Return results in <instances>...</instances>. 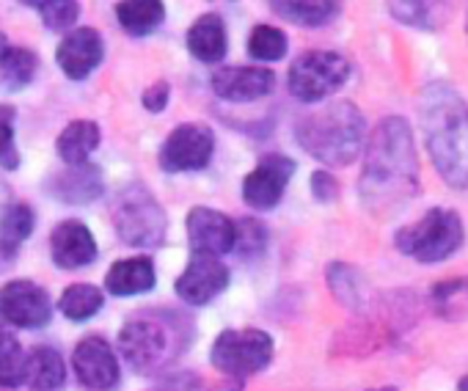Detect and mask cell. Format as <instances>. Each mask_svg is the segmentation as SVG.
<instances>
[{
  "label": "cell",
  "mask_w": 468,
  "mask_h": 391,
  "mask_svg": "<svg viewBox=\"0 0 468 391\" xmlns=\"http://www.w3.org/2000/svg\"><path fill=\"white\" fill-rule=\"evenodd\" d=\"M358 187L361 202L375 216H391L419 196V163L405 119L388 116L372 130Z\"/></svg>",
  "instance_id": "cell-1"
},
{
  "label": "cell",
  "mask_w": 468,
  "mask_h": 391,
  "mask_svg": "<svg viewBox=\"0 0 468 391\" xmlns=\"http://www.w3.org/2000/svg\"><path fill=\"white\" fill-rule=\"evenodd\" d=\"M421 127L438 176L454 187H468V105L446 83H430L421 94Z\"/></svg>",
  "instance_id": "cell-2"
},
{
  "label": "cell",
  "mask_w": 468,
  "mask_h": 391,
  "mask_svg": "<svg viewBox=\"0 0 468 391\" xmlns=\"http://www.w3.org/2000/svg\"><path fill=\"white\" fill-rule=\"evenodd\" d=\"M298 143L325 165H350L364 149L367 119L364 113L347 102H328L317 111L306 113L295 127Z\"/></svg>",
  "instance_id": "cell-3"
},
{
  "label": "cell",
  "mask_w": 468,
  "mask_h": 391,
  "mask_svg": "<svg viewBox=\"0 0 468 391\" xmlns=\"http://www.w3.org/2000/svg\"><path fill=\"white\" fill-rule=\"evenodd\" d=\"M179 322H165L163 314H138L133 320L124 322V328L119 331L116 347L124 355V361L141 372H157L163 366H168L179 350H182V339L179 336Z\"/></svg>",
  "instance_id": "cell-4"
},
{
  "label": "cell",
  "mask_w": 468,
  "mask_h": 391,
  "mask_svg": "<svg viewBox=\"0 0 468 391\" xmlns=\"http://www.w3.org/2000/svg\"><path fill=\"white\" fill-rule=\"evenodd\" d=\"M463 238H465V229H463L460 216L452 210L435 207V210H427L416 224L402 227L394 235V243L405 257L421 265H435V262L449 259L463 246Z\"/></svg>",
  "instance_id": "cell-5"
},
{
  "label": "cell",
  "mask_w": 468,
  "mask_h": 391,
  "mask_svg": "<svg viewBox=\"0 0 468 391\" xmlns=\"http://www.w3.org/2000/svg\"><path fill=\"white\" fill-rule=\"evenodd\" d=\"M113 213V229L127 246L138 248H154L165 240L168 218L160 202L144 185L124 187L111 207Z\"/></svg>",
  "instance_id": "cell-6"
},
{
  "label": "cell",
  "mask_w": 468,
  "mask_h": 391,
  "mask_svg": "<svg viewBox=\"0 0 468 391\" xmlns=\"http://www.w3.org/2000/svg\"><path fill=\"white\" fill-rule=\"evenodd\" d=\"M209 361L220 375L243 383L249 375L268 369L273 361V336L260 328H229L215 339Z\"/></svg>",
  "instance_id": "cell-7"
},
{
  "label": "cell",
  "mask_w": 468,
  "mask_h": 391,
  "mask_svg": "<svg viewBox=\"0 0 468 391\" xmlns=\"http://www.w3.org/2000/svg\"><path fill=\"white\" fill-rule=\"evenodd\" d=\"M350 78V61L334 50H309L290 67L287 86L301 102H323L336 94Z\"/></svg>",
  "instance_id": "cell-8"
},
{
  "label": "cell",
  "mask_w": 468,
  "mask_h": 391,
  "mask_svg": "<svg viewBox=\"0 0 468 391\" xmlns=\"http://www.w3.org/2000/svg\"><path fill=\"white\" fill-rule=\"evenodd\" d=\"M215 152V135L207 124H179L168 132L160 149V165L168 174L201 171Z\"/></svg>",
  "instance_id": "cell-9"
},
{
  "label": "cell",
  "mask_w": 468,
  "mask_h": 391,
  "mask_svg": "<svg viewBox=\"0 0 468 391\" xmlns=\"http://www.w3.org/2000/svg\"><path fill=\"white\" fill-rule=\"evenodd\" d=\"M0 317L17 328H45L53 317V303L45 287L28 279L9 281L0 292Z\"/></svg>",
  "instance_id": "cell-10"
},
{
  "label": "cell",
  "mask_w": 468,
  "mask_h": 391,
  "mask_svg": "<svg viewBox=\"0 0 468 391\" xmlns=\"http://www.w3.org/2000/svg\"><path fill=\"white\" fill-rule=\"evenodd\" d=\"M226 287H229V268L220 262V257H209V254H190L187 268L174 284L179 301L190 306H207Z\"/></svg>",
  "instance_id": "cell-11"
},
{
  "label": "cell",
  "mask_w": 468,
  "mask_h": 391,
  "mask_svg": "<svg viewBox=\"0 0 468 391\" xmlns=\"http://www.w3.org/2000/svg\"><path fill=\"white\" fill-rule=\"evenodd\" d=\"M295 174V160L287 154H268L243 179V202L254 210H271L282 202L287 182Z\"/></svg>",
  "instance_id": "cell-12"
},
{
  "label": "cell",
  "mask_w": 468,
  "mask_h": 391,
  "mask_svg": "<svg viewBox=\"0 0 468 391\" xmlns=\"http://www.w3.org/2000/svg\"><path fill=\"white\" fill-rule=\"evenodd\" d=\"M72 369L86 388L108 391L119 383V361L102 336H86L72 353Z\"/></svg>",
  "instance_id": "cell-13"
},
{
  "label": "cell",
  "mask_w": 468,
  "mask_h": 391,
  "mask_svg": "<svg viewBox=\"0 0 468 391\" xmlns=\"http://www.w3.org/2000/svg\"><path fill=\"white\" fill-rule=\"evenodd\" d=\"M276 75L265 67H223L212 75V91L226 102H254L273 91Z\"/></svg>",
  "instance_id": "cell-14"
},
{
  "label": "cell",
  "mask_w": 468,
  "mask_h": 391,
  "mask_svg": "<svg viewBox=\"0 0 468 391\" xmlns=\"http://www.w3.org/2000/svg\"><path fill=\"white\" fill-rule=\"evenodd\" d=\"M105 45L97 28H75L56 50V61L69 80H86L102 61Z\"/></svg>",
  "instance_id": "cell-15"
},
{
  "label": "cell",
  "mask_w": 468,
  "mask_h": 391,
  "mask_svg": "<svg viewBox=\"0 0 468 391\" xmlns=\"http://www.w3.org/2000/svg\"><path fill=\"white\" fill-rule=\"evenodd\" d=\"M187 240L193 254L223 257L234 246V221L212 207H193L187 216Z\"/></svg>",
  "instance_id": "cell-16"
},
{
  "label": "cell",
  "mask_w": 468,
  "mask_h": 391,
  "mask_svg": "<svg viewBox=\"0 0 468 391\" xmlns=\"http://www.w3.org/2000/svg\"><path fill=\"white\" fill-rule=\"evenodd\" d=\"M50 257L64 270L86 268L97 259V240L80 221H61L50 235Z\"/></svg>",
  "instance_id": "cell-17"
},
{
  "label": "cell",
  "mask_w": 468,
  "mask_h": 391,
  "mask_svg": "<svg viewBox=\"0 0 468 391\" xmlns=\"http://www.w3.org/2000/svg\"><path fill=\"white\" fill-rule=\"evenodd\" d=\"M48 190L53 199L64 202V205H89L94 199H100L105 182L97 165H67L64 171L53 174L48 179Z\"/></svg>",
  "instance_id": "cell-18"
},
{
  "label": "cell",
  "mask_w": 468,
  "mask_h": 391,
  "mask_svg": "<svg viewBox=\"0 0 468 391\" xmlns=\"http://www.w3.org/2000/svg\"><path fill=\"white\" fill-rule=\"evenodd\" d=\"M187 50L201 64H218V61H223V56L229 50V39H226L223 20L218 15H201L190 26V31H187Z\"/></svg>",
  "instance_id": "cell-19"
},
{
  "label": "cell",
  "mask_w": 468,
  "mask_h": 391,
  "mask_svg": "<svg viewBox=\"0 0 468 391\" xmlns=\"http://www.w3.org/2000/svg\"><path fill=\"white\" fill-rule=\"evenodd\" d=\"M105 287L111 295L127 298V295H144L154 287V265L149 257H135V259H122L116 262L108 276Z\"/></svg>",
  "instance_id": "cell-20"
},
{
  "label": "cell",
  "mask_w": 468,
  "mask_h": 391,
  "mask_svg": "<svg viewBox=\"0 0 468 391\" xmlns=\"http://www.w3.org/2000/svg\"><path fill=\"white\" fill-rule=\"evenodd\" d=\"M67 380V364L56 347H37L28 353L26 364V386L34 391H58Z\"/></svg>",
  "instance_id": "cell-21"
},
{
  "label": "cell",
  "mask_w": 468,
  "mask_h": 391,
  "mask_svg": "<svg viewBox=\"0 0 468 391\" xmlns=\"http://www.w3.org/2000/svg\"><path fill=\"white\" fill-rule=\"evenodd\" d=\"M100 146V127L97 122H89V119H78V122H69L58 141H56V149H58V157L67 163V165H83L89 163L91 152Z\"/></svg>",
  "instance_id": "cell-22"
},
{
  "label": "cell",
  "mask_w": 468,
  "mask_h": 391,
  "mask_svg": "<svg viewBox=\"0 0 468 391\" xmlns=\"http://www.w3.org/2000/svg\"><path fill=\"white\" fill-rule=\"evenodd\" d=\"M386 6L397 23L419 31H435L449 17L446 0H388Z\"/></svg>",
  "instance_id": "cell-23"
},
{
  "label": "cell",
  "mask_w": 468,
  "mask_h": 391,
  "mask_svg": "<svg viewBox=\"0 0 468 391\" xmlns=\"http://www.w3.org/2000/svg\"><path fill=\"white\" fill-rule=\"evenodd\" d=\"M119 26L133 37H146L157 31L165 20L163 0H119L116 4Z\"/></svg>",
  "instance_id": "cell-24"
},
{
  "label": "cell",
  "mask_w": 468,
  "mask_h": 391,
  "mask_svg": "<svg viewBox=\"0 0 468 391\" xmlns=\"http://www.w3.org/2000/svg\"><path fill=\"white\" fill-rule=\"evenodd\" d=\"M271 6L276 15L303 28H320L339 15V0H271Z\"/></svg>",
  "instance_id": "cell-25"
},
{
  "label": "cell",
  "mask_w": 468,
  "mask_h": 391,
  "mask_svg": "<svg viewBox=\"0 0 468 391\" xmlns=\"http://www.w3.org/2000/svg\"><path fill=\"white\" fill-rule=\"evenodd\" d=\"M34 210L23 202H15L0 216V254L6 259H15L23 248V243L34 232Z\"/></svg>",
  "instance_id": "cell-26"
},
{
  "label": "cell",
  "mask_w": 468,
  "mask_h": 391,
  "mask_svg": "<svg viewBox=\"0 0 468 391\" xmlns=\"http://www.w3.org/2000/svg\"><path fill=\"white\" fill-rule=\"evenodd\" d=\"M430 303L443 320H463L468 314V279H443L430 290Z\"/></svg>",
  "instance_id": "cell-27"
},
{
  "label": "cell",
  "mask_w": 468,
  "mask_h": 391,
  "mask_svg": "<svg viewBox=\"0 0 468 391\" xmlns=\"http://www.w3.org/2000/svg\"><path fill=\"white\" fill-rule=\"evenodd\" d=\"M26 364L28 353L23 342L9 331H0V388H20L26 383Z\"/></svg>",
  "instance_id": "cell-28"
},
{
  "label": "cell",
  "mask_w": 468,
  "mask_h": 391,
  "mask_svg": "<svg viewBox=\"0 0 468 391\" xmlns=\"http://www.w3.org/2000/svg\"><path fill=\"white\" fill-rule=\"evenodd\" d=\"M39 69V58L28 48H6L0 53V75H4L9 89H23L34 80Z\"/></svg>",
  "instance_id": "cell-29"
},
{
  "label": "cell",
  "mask_w": 468,
  "mask_h": 391,
  "mask_svg": "<svg viewBox=\"0 0 468 391\" xmlns=\"http://www.w3.org/2000/svg\"><path fill=\"white\" fill-rule=\"evenodd\" d=\"M102 303H105V298L94 284H72L69 290H64V295L58 301L64 317H69L75 322L91 320L102 309Z\"/></svg>",
  "instance_id": "cell-30"
},
{
  "label": "cell",
  "mask_w": 468,
  "mask_h": 391,
  "mask_svg": "<svg viewBox=\"0 0 468 391\" xmlns=\"http://www.w3.org/2000/svg\"><path fill=\"white\" fill-rule=\"evenodd\" d=\"M328 287L331 292L336 295V301L342 306H350V309H358L364 301H361V273L353 268V265H345V262H334L328 265Z\"/></svg>",
  "instance_id": "cell-31"
},
{
  "label": "cell",
  "mask_w": 468,
  "mask_h": 391,
  "mask_svg": "<svg viewBox=\"0 0 468 391\" xmlns=\"http://www.w3.org/2000/svg\"><path fill=\"white\" fill-rule=\"evenodd\" d=\"M249 53L257 61H282L287 56V37L273 26H257L249 37Z\"/></svg>",
  "instance_id": "cell-32"
},
{
  "label": "cell",
  "mask_w": 468,
  "mask_h": 391,
  "mask_svg": "<svg viewBox=\"0 0 468 391\" xmlns=\"http://www.w3.org/2000/svg\"><path fill=\"white\" fill-rule=\"evenodd\" d=\"M268 246V229L257 218H243L234 224V246L231 251H238L240 257H260Z\"/></svg>",
  "instance_id": "cell-33"
},
{
  "label": "cell",
  "mask_w": 468,
  "mask_h": 391,
  "mask_svg": "<svg viewBox=\"0 0 468 391\" xmlns=\"http://www.w3.org/2000/svg\"><path fill=\"white\" fill-rule=\"evenodd\" d=\"M15 116L17 111L12 105H0V165L6 171H17L20 152L15 143Z\"/></svg>",
  "instance_id": "cell-34"
},
{
  "label": "cell",
  "mask_w": 468,
  "mask_h": 391,
  "mask_svg": "<svg viewBox=\"0 0 468 391\" xmlns=\"http://www.w3.org/2000/svg\"><path fill=\"white\" fill-rule=\"evenodd\" d=\"M42 12V23L50 31H69L78 17H80V4L78 0H45Z\"/></svg>",
  "instance_id": "cell-35"
},
{
  "label": "cell",
  "mask_w": 468,
  "mask_h": 391,
  "mask_svg": "<svg viewBox=\"0 0 468 391\" xmlns=\"http://www.w3.org/2000/svg\"><path fill=\"white\" fill-rule=\"evenodd\" d=\"M312 193L317 202H334L339 196V182L328 171H314L312 174Z\"/></svg>",
  "instance_id": "cell-36"
},
{
  "label": "cell",
  "mask_w": 468,
  "mask_h": 391,
  "mask_svg": "<svg viewBox=\"0 0 468 391\" xmlns=\"http://www.w3.org/2000/svg\"><path fill=\"white\" fill-rule=\"evenodd\" d=\"M168 94H171L168 83H165V80H157V83H152V86L144 91L141 102H144V108H146L149 113H160V111H165V105H168Z\"/></svg>",
  "instance_id": "cell-37"
},
{
  "label": "cell",
  "mask_w": 468,
  "mask_h": 391,
  "mask_svg": "<svg viewBox=\"0 0 468 391\" xmlns=\"http://www.w3.org/2000/svg\"><path fill=\"white\" fill-rule=\"evenodd\" d=\"M152 391H201V380L190 372H179V375H168Z\"/></svg>",
  "instance_id": "cell-38"
},
{
  "label": "cell",
  "mask_w": 468,
  "mask_h": 391,
  "mask_svg": "<svg viewBox=\"0 0 468 391\" xmlns=\"http://www.w3.org/2000/svg\"><path fill=\"white\" fill-rule=\"evenodd\" d=\"M23 6H31V9H42L45 6V0H20Z\"/></svg>",
  "instance_id": "cell-39"
},
{
  "label": "cell",
  "mask_w": 468,
  "mask_h": 391,
  "mask_svg": "<svg viewBox=\"0 0 468 391\" xmlns=\"http://www.w3.org/2000/svg\"><path fill=\"white\" fill-rule=\"evenodd\" d=\"M9 48V42H6V34H0V53H4Z\"/></svg>",
  "instance_id": "cell-40"
},
{
  "label": "cell",
  "mask_w": 468,
  "mask_h": 391,
  "mask_svg": "<svg viewBox=\"0 0 468 391\" xmlns=\"http://www.w3.org/2000/svg\"><path fill=\"white\" fill-rule=\"evenodd\" d=\"M369 391H399L397 386H380V388H369Z\"/></svg>",
  "instance_id": "cell-41"
},
{
  "label": "cell",
  "mask_w": 468,
  "mask_h": 391,
  "mask_svg": "<svg viewBox=\"0 0 468 391\" xmlns=\"http://www.w3.org/2000/svg\"><path fill=\"white\" fill-rule=\"evenodd\" d=\"M457 391H468V377H463V380H460V386H457Z\"/></svg>",
  "instance_id": "cell-42"
}]
</instances>
